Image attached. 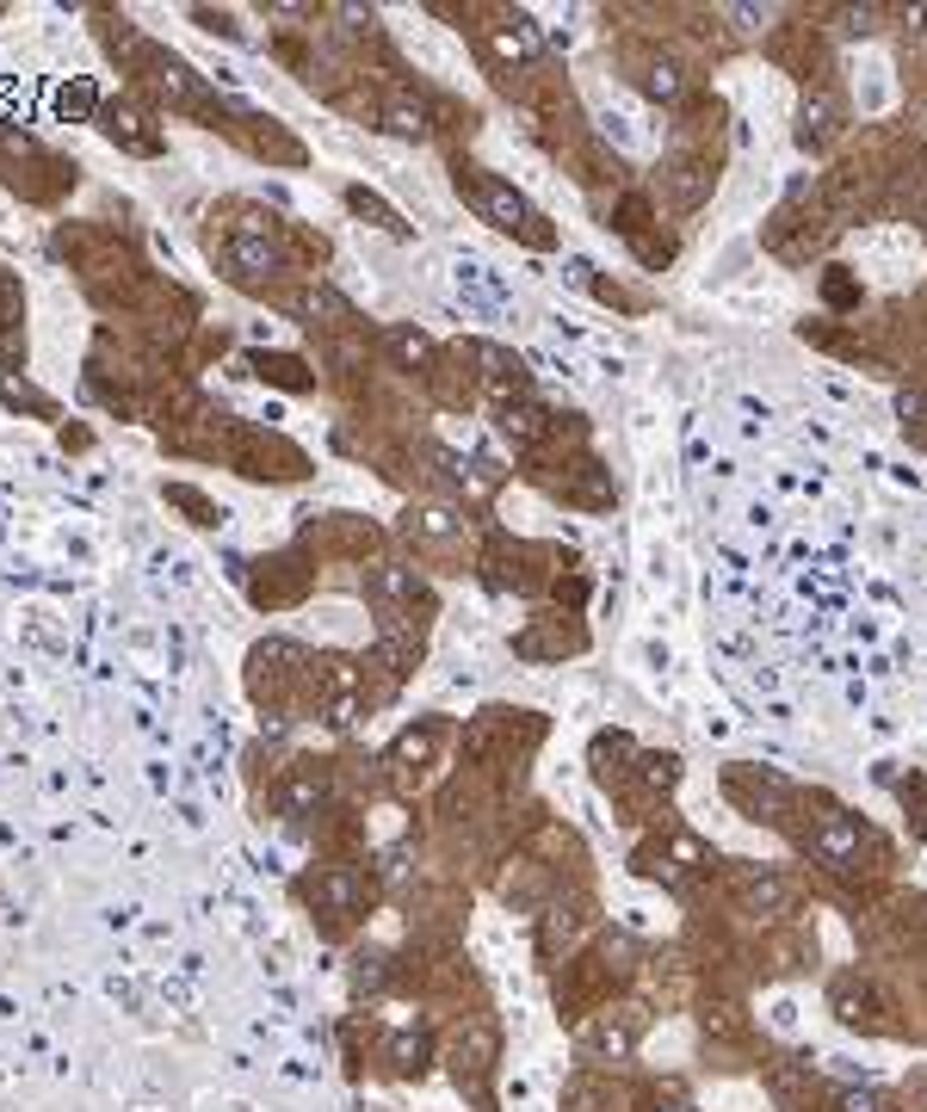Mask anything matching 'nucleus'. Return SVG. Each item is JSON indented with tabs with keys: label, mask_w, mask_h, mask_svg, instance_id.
Listing matches in <instances>:
<instances>
[{
	"label": "nucleus",
	"mask_w": 927,
	"mask_h": 1112,
	"mask_svg": "<svg viewBox=\"0 0 927 1112\" xmlns=\"http://www.w3.org/2000/svg\"><path fill=\"white\" fill-rule=\"evenodd\" d=\"M211 260H217V272L236 291H267L279 272L298 267L284 217H272L260 204H241V198L211 210Z\"/></svg>",
	"instance_id": "obj_1"
},
{
	"label": "nucleus",
	"mask_w": 927,
	"mask_h": 1112,
	"mask_svg": "<svg viewBox=\"0 0 927 1112\" xmlns=\"http://www.w3.org/2000/svg\"><path fill=\"white\" fill-rule=\"evenodd\" d=\"M452 186H457V198L471 204L483 223H495L502 236H519L526 248H550V223H545V210H538L526 192H514L507 180H495L488 168H471V161H457L452 168Z\"/></svg>",
	"instance_id": "obj_2"
},
{
	"label": "nucleus",
	"mask_w": 927,
	"mask_h": 1112,
	"mask_svg": "<svg viewBox=\"0 0 927 1112\" xmlns=\"http://www.w3.org/2000/svg\"><path fill=\"white\" fill-rule=\"evenodd\" d=\"M303 668H310V649H298V643H260L248 656V692H254V705L260 711H284L291 705V692H303Z\"/></svg>",
	"instance_id": "obj_3"
},
{
	"label": "nucleus",
	"mask_w": 927,
	"mask_h": 1112,
	"mask_svg": "<svg viewBox=\"0 0 927 1112\" xmlns=\"http://www.w3.org/2000/svg\"><path fill=\"white\" fill-rule=\"evenodd\" d=\"M865 846H872V829H865L860 816H848V810L822 816L817 829L804 834V853H810V860H817L822 872H853Z\"/></svg>",
	"instance_id": "obj_4"
},
{
	"label": "nucleus",
	"mask_w": 927,
	"mask_h": 1112,
	"mask_svg": "<svg viewBox=\"0 0 927 1112\" xmlns=\"http://www.w3.org/2000/svg\"><path fill=\"white\" fill-rule=\"evenodd\" d=\"M402 538L414 544V557L440 563V557L464 550V514H457V507H440V501H421V507L402 514Z\"/></svg>",
	"instance_id": "obj_5"
},
{
	"label": "nucleus",
	"mask_w": 927,
	"mask_h": 1112,
	"mask_svg": "<svg viewBox=\"0 0 927 1112\" xmlns=\"http://www.w3.org/2000/svg\"><path fill=\"white\" fill-rule=\"evenodd\" d=\"M495 1050H502V1038H495V1026H457V1038H452V1081L464 1088V1094H476L483 1100V1088H488V1069H495Z\"/></svg>",
	"instance_id": "obj_6"
},
{
	"label": "nucleus",
	"mask_w": 927,
	"mask_h": 1112,
	"mask_svg": "<svg viewBox=\"0 0 927 1112\" xmlns=\"http://www.w3.org/2000/svg\"><path fill=\"white\" fill-rule=\"evenodd\" d=\"M440 742H445V723L440 717H421V723H409L402 736L384 748V773H390L396 785H414L427 767H433V754H440Z\"/></svg>",
	"instance_id": "obj_7"
},
{
	"label": "nucleus",
	"mask_w": 927,
	"mask_h": 1112,
	"mask_svg": "<svg viewBox=\"0 0 927 1112\" xmlns=\"http://www.w3.org/2000/svg\"><path fill=\"white\" fill-rule=\"evenodd\" d=\"M94 125H99V137H111L118 149H130V155H161V149H168L155 118H149L137 99H106V106L94 111Z\"/></svg>",
	"instance_id": "obj_8"
},
{
	"label": "nucleus",
	"mask_w": 927,
	"mask_h": 1112,
	"mask_svg": "<svg viewBox=\"0 0 927 1112\" xmlns=\"http://www.w3.org/2000/svg\"><path fill=\"white\" fill-rule=\"evenodd\" d=\"M730 798H736L748 816H761V822H786V810L798 803V785L779 779V773H748V767H736V773H730Z\"/></svg>",
	"instance_id": "obj_9"
},
{
	"label": "nucleus",
	"mask_w": 927,
	"mask_h": 1112,
	"mask_svg": "<svg viewBox=\"0 0 927 1112\" xmlns=\"http://www.w3.org/2000/svg\"><path fill=\"white\" fill-rule=\"evenodd\" d=\"M736 896H742V909L755 915V921H779L798 890H791V877L773 872V865H742V872H736Z\"/></svg>",
	"instance_id": "obj_10"
},
{
	"label": "nucleus",
	"mask_w": 927,
	"mask_h": 1112,
	"mask_svg": "<svg viewBox=\"0 0 927 1112\" xmlns=\"http://www.w3.org/2000/svg\"><path fill=\"white\" fill-rule=\"evenodd\" d=\"M303 896L315 903V915H328V921H346V915L365 903V877L353 865H328V872H315L303 884Z\"/></svg>",
	"instance_id": "obj_11"
},
{
	"label": "nucleus",
	"mask_w": 927,
	"mask_h": 1112,
	"mask_svg": "<svg viewBox=\"0 0 927 1112\" xmlns=\"http://www.w3.org/2000/svg\"><path fill=\"white\" fill-rule=\"evenodd\" d=\"M637 1038H644V1014H637V1007H618V1014H606V1019L588 1026L582 1050H588V1057H630Z\"/></svg>",
	"instance_id": "obj_12"
},
{
	"label": "nucleus",
	"mask_w": 927,
	"mask_h": 1112,
	"mask_svg": "<svg viewBox=\"0 0 927 1112\" xmlns=\"http://www.w3.org/2000/svg\"><path fill=\"white\" fill-rule=\"evenodd\" d=\"M829 1002H834V1019L841 1026H865V1033H879L884 1026V1002H879V989L865 983V976H834V989H829Z\"/></svg>",
	"instance_id": "obj_13"
},
{
	"label": "nucleus",
	"mask_w": 927,
	"mask_h": 1112,
	"mask_svg": "<svg viewBox=\"0 0 927 1112\" xmlns=\"http://www.w3.org/2000/svg\"><path fill=\"white\" fill-rule=\"evenodd\" d=\"M471 359L483 365V384L502 408L526 402V365H519L514 353H502V346H471Z\"/></svg>",
	"instance_id": "obj_14"
},
{
	"label": "nucleus",
	"mask_w": 927,
	"mask_h": 1112,
	"mask_svg": "<svg viewBox=\"0 0 927 1112\" xmlns=\"http://www.w3.org/2000/svg\"><path fill=\"white\" fill-rule=\"evenodd\" d=\"M272 569H279V575L254 581V600H260V606H298V600L310 594V563L291 550V557H272Z\"/></svg>",
	"instance_id": "obj_15"
},
{
	"label": "nucleus",
	"mask_w": 927,
	"mask_h": 1112,
	"mask_svg": "<svg viewBox=\"0 0 927 1112\" xmlns=\"http://www.w3.org/2000/svg\"><path fill=\"white\" fill-rule=\"evenodd\" d=\"M322 803H328V779H322V773H315L310 760H303V767H298V773H291V779L279 785V816H291V822H303V816H315V810H322Z\"/></svg>",
	"instance_id": "obj_16"
},
{
	"label": "nucleus",
	"mask_w": 927,
	"mask_h": 1112,
	"mask_svg": "<svg viewBox=\"0 0 927 1112\" xmlns=\"http://www.w3.org/2000/svg\"><path fill=\"white\" fill-rule=\"evenodd\" d=\"M457 298L471 303V310H507V284L483 267V260H457Z\"/></svg>",
	"instance_id": "obj_17"
},
{
	"label": "nucleus",
	"mask_w": 927,
	"mask_h": 1112,
	"mask_svg": "<svg viewBox=\"0 0 927 1112\" xmlns=\"http://www.w3.org/2000/svg\"><path fill=\"white\" fill-rule=\"evenodd\" d=\"M834 137H841V99H834V94H817V99H804V125H798V142H804V149H829Z\"/></svg>",
	"instance_id": "obj_18"
},
{
	"label": "nucleus",
	"mask_w": 927,
	"mask_h": 1112,
	"mask_svg": "<svg viewBox=\"0 0 927 1112\" xmlns=\"http://www.w3.org/2000/svg\"><path fill=\"white\" fill-rule=\"evenodd\" d=\"M254 377H267V384H279V390H291V396L315 390V371L303 359H291V353H260V359H254Z\"/></svg>",
	"instance_id": "obj_19"
},
{
	"label": "nucleus",
	"mask_w": 927,
	"mask_h": 1112,
	"mask_svg": "<svg viewBox=\"0 0 927 1112\" xmlns=\"http://www.w3.org/2000/svg\"><path fill=\"white\" fill-rule=\"evenodd\" d=\"M502 433L514 439V452H532L538 439L550 433V414L532 402H514V408H502Z\"/></svg>",
	"instance_id": "obj_20"
},
{
	"label": "nucleus",
	"mask_w": 927,
	"mask_h": 1112,
	"mask_svg": "<svg viewBox=\"0 0 927 1112\" xmlns=\"http://www.w3.org/2000/svg\"><path fill=\"white\" fill-rule=\"evenodd\" d=\"M346 210H359V217H371L378 229H390L396 241H409V223H402V210L396 204H384L378 192H365V186H346Z\"/></svg>",
	"instance_id": "obj_21"
},
{
	"label": "nucleus",
	"mask_w": 927,
	"mask_h": 1112,
	"mask_svg": "<svg viewBox=\"0 0 927 1112\" xmlns=\"http://www.w3.org/2000/svg\"><path fill=\"white\" fill-rule=\"evenodd\" d=\"M668 192H675V204H699L711 192V173L699 168V161H675V168H668Z\"/></svg>",
	"instance_id": "obj_22"
},
{
	"label": "nucleus",
	"mask_w": 927,
	"mask_h": 1112,
	"mask_svg": "<svg viewBox=\"0 0 927 1112\" xmlns=\"http://www.w3.org/2000/svg\"><path fill=\"white\" fill-rule=\"evenodd\" d=\"M644 94L649 99H680V94H687V75H680L675 56H661V63L644 68Z\"/></svg>",
	"instance_id": "obj_23"
},
{
	"label": "nucleus",
	"mask_w": 927,
	"mask_h": 1112,
	"mask_svg": "<svg viewBox=\"0 0 927 1112\" xmlns=\"http://www.w3.org/2000/svg\"><path fill=\"white\" fill-rule=\"evenodd\" d=\"M390 1069L396 1076H421L427 1069V1033H396L390 1038Z\"/></svg>",
	"instance_id": "obj_24"
},
{
	"label": "nucleus",
	"mask_w": 927,
	"mask_h": 1112,
	"mask_svg": "<svg viewBox=\"0 0 927 1112\" xmlns=\"http://www.w3.org/2000/svg\"><path fill=\"white\" fill-rule=\"evenodd\" d=\"M637 779H644L649 791H675L680 785V754H644V760H637Z\"/></svg>",
	"instance_id": "obj_25"
},
{
	"label": "nucleus",
	"mask_w": 927,
	"mask_h": 1112,
	"mask_svg": "<svg viewBox=\"0 0 927 1112\" xmlns=\"http://www.w3.org/2000/svg\"><path fill=\"white\" fill-rule=\"evenodd\" d=\"M168 501H173V507H186L192 526H217V519H223V507H217V501H205V495H198V488H186V483H168Z\"/></svg>",
	"instance_id": "obj_26"
},
{
	"label": "nucleus",
	"mask_w": 927,
	"mask_h": 1112,
	"mask_svg": "<svg viewBox=\"0 0 927 1112\" xmlns=\"http://www.w3.org/2000/svg\"><path fill=\"white\" fill-rule=\"evenodd\" d=\"M0 396H7V402H19V408H37L44 421H56V402H50V396H37L32 384H13L7 371H0Z\"/></svg>",
	"instance_id": "obj_27"
},
{
	"label": "nucleus",
	"mask_w": 927,
	"mask_h": 1112,
	"mask_svg": "<svg viewBox=\"0 0 927 1112\" xmlns=\"http://www.w3.org/2000/svg\"><path fill=\"white\" fill-rule=\"evenodd\" d=\"M390 346H396V359L402 365H427V353H433V341L414 328H390Z\"/></svg>",
	"instance_id": "obj_28"
},
{
	"label": "nucleus",
	"mask_w": 927,
	"mask_h": 1112,
	"mask_svg": "<svg viewBox=\"0 0 927 1112\" xmlns=\"http://www.w3.org/2000/svg\"><path fill=\"white\" fill-rule=\"evenodd\" d=\"M353 989H359V995H378V989H384V958L378 952L353 958Z\"/></svg>",
	"instance_id": "obj_29"
},
{
	"label": "nucleus",
	"mask_w": 927,
	"mask_h": 1112,
	"mask_svg": "<svg viewBox=\"0 0 927 1112\" xmlns=\"http://www.w3.org/2000/svg\"><path fill=\"white\" fill-rule=\"evenodd\" d=\"M834 1112H884V1094H872V1088H841V1094H834Z\"/></svg>",
	"instance_id": "obj_30"
},
{
	"label": "nucleus",
	"mask_w": 927,
	"mask_h": 1112,
	"mask_svg": "<svg viewBox=\"0 0 927 1112\" xmlns=\"http://www.w3.org/2000/svg\"><path fill=\"white\" fill-rule=\"evenodd\" d=\"M879 7H848V13H841V32H848V37H865V32H879Z\"/></svg>",
	"instance_id": "obj_31"
},
{
	"label": "nucleus",
	"mask_w": 927,
	"mask_h": 1112,
	"mask_svg": "<svg viewBox=\"0 0 927 1112\" xmlns=\"http://www.w3.org/2000/svg\"><path fill=\"white\" fill-rule=\"evenodd\" d=\"M192 19H198V25H205V32H223V37H241V25H236V19H229V13H211V7H198V13H192Z\"/></svg>",
	"instance_id": "obj_32"
},
{
	"label": "nucleus",
	"mask_w": 927,
	"mask_h": 1112,
	"mask_svg": "<svg viewBox=\"0 0 927 1112\" xmlns=\"http://www.w3.org/2000/svg\"><path fill=\"white\" fill-rule=\"evenodd\" d=\"M656 1112H692L687 1088H680V1081H668V1088H661V1094H656Z\"/></svg>",
	"instance_id": "obj_33"
},
{
	"label": "nucleus",
	"mask_w": 927,
	"mask_h": 1112,
	"mask_svg": "<svg viewBox=\"0 0 927 1112\" xmlns=\"http://www.w3.org/2000/svg\"><path fill=\"white\" fill-rule=\"evenodd\" d=\"M829 303H834V310H848V303H860V291H853L841 272H829Z\"/></svg>",
	"instance_id": "obj_34"
}]
</instances>
